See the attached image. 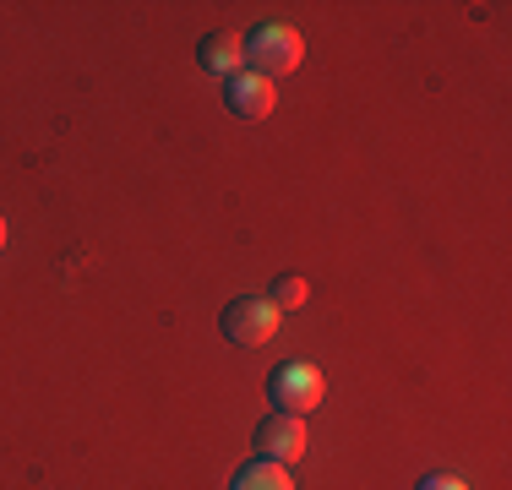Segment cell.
<instances>
[{
    "label": "cell",
    "mask_w": 512,
    "mask_h": 490,
    "mask_svg": "<svg viewBox=\"0 0 512 490\" xmlns=\"http://www.w3.org/2000/svg\"><path fill=\"white\" fill-rule=\"evenodd\" d=\"M300 55H306V44H300L295 28H284V22H262V28L246 39V66L256 77H289V71L300 66Z\"/></svg>",
    "instance_id": "obj_1"
},
{
    "label": "cell",
    "mask_w": 512,
    "mask_h": 490,
    "mask_svg": "<svg viewBox=\"0 0 512 490\" xmlns=\"http://www.w3.org/2000/svg\"><path fill=\"white\" fill-rule=\"evenodd\" d=\"M218 327H224V338L235 349H262V343L278 338V305L262 300V294H240V300L224 305Z\"/></svg>",
    "instance_id": "obj_2"
},
{
    "label": "cell",
    "mask_w": 512,
    "mask_h": 490,
    "mask_svg": "<svg viewBox=\"0 0 512 490\" xmlns=\"http://www.w3.org/2000/svg\"><path fill=\"white\" fill-rule=\"evenodd\" d=\"M267 398L278 403V414H300V420H306L316 403L327 398V376L316 371L311 360H289V365H278V371H273Z\"/></svg>",
    "instance_id": "obj_3"
},
{
    "label": "cell",
    "mask_w": 512,
    "mask_h": 490,
    "mask_svg": "<svg viewBox=\"0 0 512 490\" xmlns=\"http://www.w3.org/2000/svg\"><path fill=\"white\" fill-rule=\"evenodd\" d=\"M256 447H262V458H273V463L306 458V447H311L306 420H300V414H267V420L256 425Z\"/></svg>",
    "instance_id": "obj_4"
},
{
    "label": "cell",
    "mask_w": 512,
    "mask_h": 490,
    "mask_svg": "<svg viewBox=\"0 0 512 490\" xmlns=\"http://www.w3.org/2000/svg\"><path fill=\"white\" fill-rule=\"evenodd\" d=\"M229 109H235L240 120H267L273 115V104H278V93H273V82L267 77H256V71H235L229 77Z\"/></svg>",
    "instance_id": "obj_5"
},
{
    "label": "cell",
    "mask_w": 512,
    "mask_h": 490,
    "mask_svg": "<svg viewBox=\"0 0 512 490\" xmlns=\"http://www.w3.org/2000/svg\"><path fill=\"white\" fill-rule=\"evenodd\" d=\"M197 60L213 77H235L240 60H246V39H235V33H207V39L197 44Z\"/></svg>",
    "instance_id": "obj_6"
},
{
    "label": "cell",
    "mask_w": 512,
    "mask_h": 490,
    "mask_svg": "<svg viewBox=\"0 0 512 490\" xmlns=\"http://www.w3.org/2000/svg\"><path fill=\"white\" fill-rule=\"evenodd\" d=\"M229 490H295V480H289L284 463L256 458V463H246V469L235 474V485H229Z\"/></svg>",
    "instance_id": "obj_7"
},
{
    "label": "cell",
    "mask_w": 512,
    "mask_h": 490,
    "mask_svg": "<svg viewBox=\"0 0 512 490\" xmlns=\"http://www.w3.org/2000/svg\"><path fill=\"white\" fill-rule=\"evenodd\" d=\"M267 300H273L278 311H300V305L311 300V289H306V278H300V273H284V278L273 284V294H267Z\"/></svg>",
    "instance_id": "obj_8"
},
{
    "label": "cell",
    "mask_w": 512,
    "mask_h": 490,
    "mask_svg": "<svg viewBox=\"0 0 512 490\" xmlns=\"http://www.w3.org/2000/svg\"><path fill=\"white\" fill-rule=\"evenodd\" d=\"M420 490H469V485H463L458 474H425V480H420Z\"/></svg>",
    "instance_id": "obj_9"
},
{
    "label": "cell",
    "mask_w": 512,
    "mask_h": 490,
    "mask_svg": "<svg viewBox=\"0 0 512 490\" xmlns=\"http://www.w3.org/2000/svg\"><path fill=\"white\" fill-rule=\"evenodd\" d=\"M0 245H6V218H0Z\"/></svg>",
    "instance_id": "obj_10"
}]
</instances>
